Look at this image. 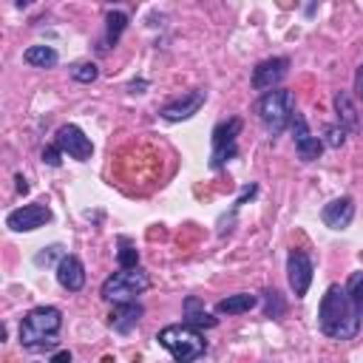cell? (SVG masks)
I'll return each instance as SVG.
<instances>
[{"label":"cell","instance_id":"cell-31","mask_svg":"<svg viewBox=\"0 0 363 363\" xmlns=\"http://www.w3.org/2000/svg\"><path fill=\"white\" fill-rule=\"evenodd\" d=\"M51 363H71V352H68V349H62V352H57V354L51 357Z\"/></svg>","mask_w":363,"mask_h":363},{"label":"cell","instance_id":"cell-26","mask_svg":"<svg viewBox=\"0 0 363 363\" xmlns=\"http://www.w3.org/2000/svg\"><path fill=\"white\" fill-rule=\"evenodd\" d=\"M346 142V128L343 125H329L326 128V145L329 147H343Z\"/></svg>","mask_w":363,"mask_h":363},{"label":"cell","instance_id":"cell-22","mask_svg":"<svg viewBox=\"0 0 363 363\" xmlns=\"http://www.w3.org/2000/svg\"><path fill=\"white\" fill-rule=\"evenodd\" d=\"M65 255H68V252H65L62 244H48V247H43V250L34 255V267H54V264H60Z\"/></svg>","mask_w":363,"mask_h":363},{"label":"cell","instance_id":"cell-24","mask_svg":"<svg viewBox=\"0 0 363 363\" xmlns=\"http://www.w3.org/2000/svg\"><path fill=\"white\" fill-rule=\"evenodd\" d=\"M116 261H119V267H122V269H136V267H139V250H136L128 238H119Z\"/></svg>","mask_w":363,"mask_h":363},{"label":"cell","instance_id":"cell-3","mask_svg":"<svg viewBox=\"0 0 363 363\" xmlns=\"http://www.w3.org/2000/svg\"><path fill=\"white\" fill-rule=\"evenodd\" d=\"M156 340H159V346H164L170 352V357L176 363H193V360H199L207 352V343H204L201 332L193 329V326H187V323H170V326H164L156 335Z\"/></svg>","mask_w":363,"mask_h":363},{"label":"cell","instance_id":"cell-8","mask_svg":"<svg viewBox=\"0 0 363 363\" xmlns=\"http://www.w3.org/2000/svg\"><path fill=\"white\" fill-rule=\"evenodd\" d=\"M51 221V210L45 204H23L6 216V227L14 233H31Z\"/></svg>","mask_w":363,"mask_h":363},{"label":"cell","instance_id":"cell-21","mask_svg":"<svg viewBox=\"0 0 363 363\" xmlns=\"http://www.w3.org/2000/svg\"><path fill=\"white\" fill-rule=\"evenodd\" d=\"M343 289H346V295H349V301H352V306L357 309V315L363 318V269H357V272H352Z\"/></svg>","mask_w":363,"mask_h":363},{"label":"cell","instance_id":"cell-19","mask_svg":"<svg viewBox=\"0 0 363 363\" xmlns=\"http://www.w3.org/2000/svg\"><path fill=\"white\" fill-rule=\"evenodd\" d=\"M125 28H128V14L119 11V9H111V11L105 14V48H108V45H116ZM105 48H102V51H105Z\"/></svg>","mask_w":363,"mask_h":363},{"label":"cell","instance_id":"cell-30","mask_svg":"<svg viewBox=\"0 0 363 363\" xmlns=\"http://www.w3.org/2000/svg\"><path fill=\"white\" fill-rule=\"evenodd\" d=\"M145 88H147V79H133V82L128 85V91H130V94H142Z\"/></svg>","mask_w":363,"mask_h":363},{"label":"cell","instance_id":"cell-12","mask_svg":"<svg viewBox=\"0 0 363 363\" xmlns=\"http://www.w3.org/2000/svg\"><path fill=\"white\" fill-rule=\"evenodd\" d=\"M204 99H207V91L196 88V91H187V94H182L179 99L167 102L159 113H162V119H167V122H184V119H190L193 113H199V108L204 105Z\"/></svg>","mask_w":363,"mask_h":363},{"label":"cell","instance_id":"cell-4","mask_svg":"<svg viewBox=\"0 0 363 363\" xmlns=\"http://www.w3.org/2000/svg\"><path fill=\"white\" fill-rule=\"evenodd\" d=\"M292 113H295V96L286 88H275L258 99V119L272 139L286 130Z\"/></svg>","mask_w":363,"mask_h":363},{"label":"cell","instance_id":"cell-10","mask_svg":"<svg viewBox=\"0 0 363 363\" xmlns=\"http://www.w3.org/2000/svg\"><path fill=\"white\" fill-rule=\"evenodd\" d=\"M54 145H57L65 156H71V159H77V162H88L91 153H94L91 139H88V136L82 133V128H77V125H62V128L57 130Z\"/></svg>","mask_w":363,"mask_h":363},{"label":"cell","instance_id":"cell-27","mask_svg":"<svg viewBox=\"0 0 363 363\" xmlns=\"http://www.w3.org/2000/svg\"><path fill=\"white\" fill-rule=\"evenodd\" d=\"M60 156H62V150H60L57 145H45V147H43V162H45V164L60 167V162H62Z\"/></svg>","mask_w":363,"mask_h":363},{"label":"cell","instance_id":"cell-25","mask_svg":"<svg viewBox=\"0 0 363 363\" xmlns=\"http://www.w3.org/2000/svg\"><path fill=\"white\" fill-rule=\"evenodd\" d=\"M71 77L77 79V82H94L96 77H99V68H96V62H77L74 68H71Z\"/></svg>","mask_w":363,"mask_h":363},{"label":"cell","instance_id":"cell-14","mask_svg":"<svg viewBox=\"0 0 363 363\" xmlns=\"http://www.w3.org/2000/svg\"><path fill=\"white\" fill-rule=\"evenodd\" d=\"M142 315H145V309L136 301L133 303H116L113 312H111V318H108V326L113 332H119V335H130L136 329V323L142 320Z\"/></svg>","mask_w":363,"mask_h":363},{"label":"cell","instance_id":"cell-32","mask_svg":"<svg viewBox=\"0 0 363 363\" xmlns=\"http://www.w3.org/2000/svg\"><path fill=\"white\" fill-rule=\"evenodd\" d=\"M14 182H17V193H23V196H26V193H28V182H26V176H23V173H17V179H14Z\"/></svg>","mask_w":363,"mask_h":363},{"label":"cell","instance_id":"cell-15","mask_svg":"<svg viewBox=\"0 0 363 363\" xmlns=\"http://www.w3.org/2000/svg\"><path fill=\"white\" fill-rule=\"evenodd\" d=\"M57 281L62 289L68 292H79L85 286V267L77 255H65L60 264H57Z\"/></svg>","mask_w":363,"mask_h":363},{"label":"cell","instance_id":"cell-20","mask_svg":"<svg viewBox=\"0 0 363 363\" xmlns=\"http://www.w3.org/2000/svg\"><path fill=\"white\" fill-rule=\"evenodd\" d=\"M23 60L28 65H34V68H54L60 57H57V51L51 45H28L26 54H23Z\"/></svg>","mask_w":363,"mask_h":363},{"label":"cell","instance_id":"cell-28","mask_svg":"<svg viewBox=\"0 0 363 363\" xmlns=\"http://www.w3.org/2000/svg\"><path fill=\"white\" fill-rule=\"evenodd\" d=\"M255 193H258V184H247V187H244V190H241V196H238V199H235V204H233V213H235V210H238V207H241V204H244V201H247V199H252V196H255Z\"/></svg>","mask_w":363,"mask_h":363},{"label":"cell","instance_id":"cell-2","mask_svg":"<svg viewBox=\"0 0 363 363\" xmlns=\"http://www.w3.org/2000/svg\"><path fill=\"white\" fill-rule=\"evenodd\" d=\"M62 326V312L57 306H34L23 323H20V343L31 352H43V349H54L57 340L54 335Z\"/></svg>","mask_w":363,"mask_h":363},{"label":"cell","instance_id":"cell-5","mask_svg":"<svg viewBox=\"0 0 363 363\" xmlns=\"http://www.w3.org/2000/svg\"><path fill=\"white\" fill-rule=\"evenodd\" d=\"M150 286V278L145 269H119L102 281L99 295L111 303H133L145 289Z\"/></svg>","mask_w":363,"mask_h":363},{"label":"cell","instance_id":"cell-23","mask_svg":"<svg viewBox=\"0 0 363 363\" xmlns=\"http://www.w3.org/2000/svg\"><path fill=\"white\" fill-rule=\"evenodd\" d=\"M284 312H286L284 295H281L278 289H267V292H264V315L272 318V320H278V318H284Z\"/></svg>","mask_w":363,"mask_h":363},{"label":"cell","instance_id":"cell-17","mask_svg":"<svg viewBox=\"0 0 363 363\" xmlns=\"http://www.w3.org/2000/svg\"><path fill=\"white\" fill-rule=\"evenodd\" d=\"M335 111H337V122L346 128V133L360 128L357 108H354V102H352V96H349L346 91H337V94H335Z\"/></svg>","mask_w":363,"mask_h":363},{"label":"cell","instance_id":"cell-7","mask_svg":"<svg viewBox=\"0 0 363 363\" xmlns=\"http://www.w3.org/2000/svg\"><path fill=\"white\" fill-rule=\"evenodd\" d=\"M289 128H292V139H295L298 159H301V162H315V159H320V153H323V142H320L318 136H312V130H309L303 113L295 111L292 119H289Z\"/></svg>","mask_w":363,"mask_h":363},{"label":"cell","instance_id":"cell-9","mask_svg":"<svg viewBox=\"0 0 363 363\" xmlns=\"http://www.w3.org/2000/svg\"><path fill=\"white\" fill-rule=\"evenodd\" d=\"M312 275H315L312 258L306 252H301V250H292L286 255V278H289V289L295 292V298H303L309 292Z\"/></svg>","mask_w":363,"mask_h":363},{"label":"cell","instance_id":"cell-18","mask_svg":"<svg viewBox=\"0 0 363 363\" xmlns=\"http://www.w3.org/2000/svg\"><path fill=\"white\" fill-rule=\"evenodd\" d=\"M252 306H258V298L250 295V292H238V295H227L216 303V312L218 315H244L250 312Z\"/></svg>","mask_w":363,"mask_h":363},{"label":"cell","instance_id":"cell-16","mask_svg":"<svg viewBox=\"0 0 363 363\" xmlns=\"http://www.w3.org/2000/svg\"><path fill=\"white\" fill-rule=\"evenodd\" d=\"M182 309H184L182 323H187V326H193V329H213V326L218 323V318H213V315L204 309V301L196 298V295H187L184 303H182Z\"/></svg>","mask_w":363,"mask_h":363},{"label":"cell","instance_id":"cell-1","mask_svg":"<svg viewBox=\"0 0 363 363\" xmlns=\"http://www.w3.org/2000/svg\"><path fill=\"white\" fill-rule=\"evenodd\" d=\"M318 326L332 340H352L360 332V315L340 284H332L323 292L318 306Z\"/></svg>","mask_w":363,"mask_h":363},{"label":"cell","instance_id":"cell-11","mask_svg":"<svg viewBox=\"0 0 363 363\" xmlns=\"http://www.w3.org/2000/svg\"><path fill=\"white\" fill-rule=\"evenodd\" d=\"M286 74H289V60L286 57H269L252 68V88L269 94V91H275V85Z\"/></svg>","mask_w":363,"mask_h":363},{"label":"cell","instance_id":"cell-6","mask_svg":"<svg viewBox=\"0 0 363 363\" xmlns=\"http://www.w3.org/2000/svg\"><path fill=\"white\" fill-rule=\"evenodd\" d=\"M241 128H244V122L238 116H230V119H224L213 128V153H210V167L213 170H218L224 162H230L238 153L235 139H238Z\"/></svg>","mask_w":363,"mask_h":363},{"label":"cell","instance_id":"cell-29","mask_svg":"<svg viewBox=\"0 0 363 363\" xmlns=\"http://www.w3.org/2000/svg\"><path fill=\"white\" fill-rule=\"evenodd\" d=\"M354 94H357V99H363V62L354 71Z\"/></svg>","mask_w":363,"mask_h":363},{"label":"cell","instance_id":"cell-13","mask_svg":"<svg viewBox=\"0 0 363 363\" xmlns=\"http://www.w3.org/2000/svg\"><path fill=\"white\" fill-rule=\"evenodd\" d=\"M320 218L329 230H346L354 218V199L352 196H337L332 199L329 204H323L320 210Z\"/></svg>","mask_w":363,"mask_h":363}]
</instances>
